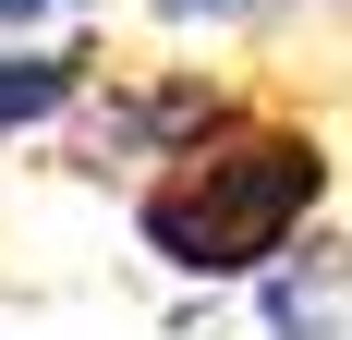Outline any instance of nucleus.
<instances>
[{
    "instance_id": "f257e3e1",
    "label": "nucleus",
    "mask_w": 352,
    "mask_h": 340,
    "mask_svg": "<svg viewBox=\"0 0 352 340\" xmlns=\"http://www.w3.org/2000/svg\"><path fill=\"white\" fill-rule=\"evenodd\" d=\"M328 195H340L328 122H304V109H280V98L243 85L231 122H207L182 158H158V170L134 182V243H146L170 279L231 292V279H255L267 255H292V243L316 231Z\"/></svg>"
},
{
    "instance_id": "f03ea898",
    "label": "nucleus",
    "mask_w": 352,
    "mask_h": 340,
    "mask_svg": "<svg viewBox=\"0 0 352 340\" xmlns=\"http://www.w3.org/2000/svg\"><path fill=\"white\" fill-rule=\"evenodd\" d=\"M231 109H243V85L219 61H98V85L73 98V170L85 182H146L158 158H182Z\"/></svg>"
},
{
    "instance_id": "7ed1b4c3",
    "label": "nucleus",
    "mask_w": 352,
    "mask_h": 340,
    "mask_svg": "<svg viewBox=\"0 0 352 340\" xmlns=\"http://www.w3.org/2000/svg\"><path fill=\"white\" fill-rule=\"evenodd\" d=\"M98 36L85 25H49V36H0V146L12 134H61L73 122V98L98 85Z\"/></svg>"
},
{
    "instance_id": "20e7f679",
    "label": "nucleus",
    "mask_w": 352,
    "mask_h": 340,
    "mask_svg": "<svg viewBox=\"0 0 352 340\" xmlns=\"http://www.w3.org/2000/svg\"><path fill=\"white\" fill-rule=\"evenodd\" d=\"M243 292H255V316H267L280 340H340V231L316 219V231L292 243V255H267Z\"/></svg>"
},
{
    "instance_id": "39448f33",
    "label": "nucleus",
    "mask_w": 352,
    "mask_h": 340,
    "mask_svg": "<svg viewBox=\"0 0 352 340\" xmlns=\"http://www.w3.org/2000/svg\"><path fill=\"white\" fill-rule=\"evenodd\" d=\"M292 12H328V0H146L158 36H255V25H292Z\"/></svg>"
},
{
    "instance_id": "423d86ee",
    "label": "nucleus",
    "mask_w": 352,
    "mask_h": 340,
    "mask_svg": "<svg viewBox=\"0 0 352 340\" xmlns=\"http://www.w3.org/2000/svg\"><path fill=\"white\" fill-rule=\"evenodd\" d=\"M98 0H0V36H49V25H85Z\"/></svg>"
}]
</instances>
